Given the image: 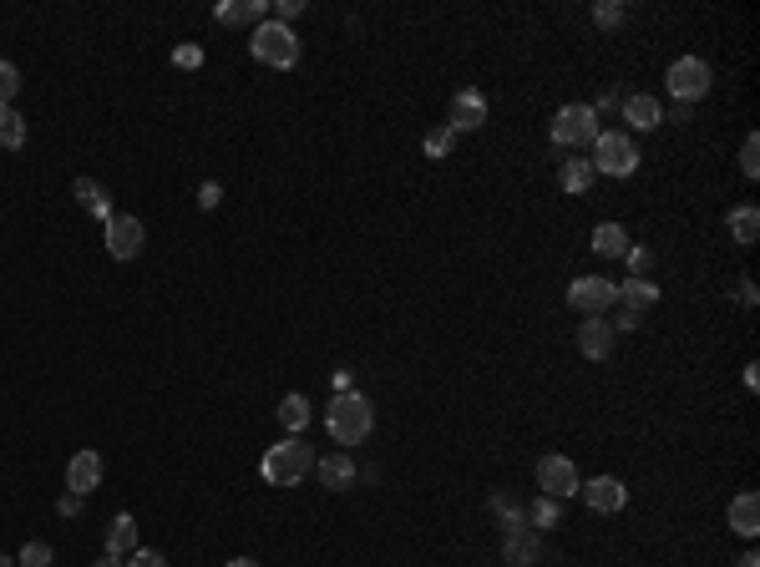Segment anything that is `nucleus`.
<instances>
[{"label": "nucleus", "mask_w": 760, "mask_h": 567, "mask_svg": "<svg viewBox=\"0 0 760 567\" xmlns=\"http://www.w3.org/2000/svg\"><path fill=\"white\" fill-rule=\"evenodd\" d=\"M223 567H259L254 557H234V562H223Z\"/></svg>", "instance_id": "obj_42"}, {"label": "nucleus", "mask_w": 760, "mask_h": 567, "mask_svg": "<svg viewBox=\"0 0 760 567\" xmlns=\"http://www.w3.org/2000/svg\"><path fill=\"white\" fill-rule=\"evenodd\" d=\"M659 299V289L649 284V279H629L624 289H619V304H634V309H644V304H654Z\"/></svg>", "instance_id": "obj_26"}, {"label": "nucleus", "mask_w": 760, "mask_h": 567, "mask_svg": "<svg viewBox=\"0 0 760 567\" xmlns=\"http://www.w3.org/2000/svg\"><path fill=\"white\" fill-rule=\"evenodd\" d=\"M173 66H183V71L203 66V46H178V51H173Z\"/></svg>", "instance_id": "obj_36"}, {"label": "nucleus", "mask_w": 760, "mask_h": 567, "mask_svg": "<svg viewBox=\"0 0 760 567\" xmlns=\"http://www.w3.org/2000/svg\"><path fill=\"white\" fill-rule=\"evenodd\" d=\"M122 567H168V562H163V552H152V547H137V552H132Z\"/></svg>", "instance_id": "obj_35"}, {"label": "nucleus", "mask_w": 760, "mask_h": 567, "mask_svg": "<svg viewBox=\"0 0 760 567\" xmlns=\"http://www.w3.org/2000/svg\"><path fill=\"white\" fill-rule=\"evenodd\" d=\"M588 107H593V117H598V112H619V107H624V97H619L614 87H608V92H598V102H588Z\"/></svg>", "instance_id": "obj_38"}, {"label": "nucleus", "mask_w": 760, "mask_h": 567, "mask_svg": "<svg viewBox=\"0 0 760 567\" xmlns=\"http://www.w3.org/2000/svg\"><path fill=\"white\" fill-rule=\"evenodd\" d=\"M51 562V547L46 542H26L21 547V567H46Z\"/></svg>", "instance_id": "obj_34"}, {"label": "nucleus", "mask_w": 760, "mask_h": 567, "mask_svg": "<svg viewBox=\"0 0 760 567\" xmlns=\"http://www.w3.org/2000/svg\"><path fill=\"white\" fill-rule=\"evenodd\" d=\"M492 512L502 517V532H512V527H527V512H522V507H517L507 492H497V497H492Z\"/></svg>", "instance_id": "obj_27"}, {"label": "nucleus", "mask_w": 760, "mask_h": 567, "mask_svg": "<svg viewBox=\"0 0 760 567\" xmlns=\"http://www.w3.org/2000/svg\"><path fill=\"white\" fill-rule=\"evenodd\" d=\"M614 340H619V330H614L603 314H588V319L578 324V350H583L588 360H608V355H614Z\"/></svg>", "instance_id": "obj_10"}, {"label": "nucleus", "mask_w": 760, "mask_h": 567, "mask_svg": "<svg viewBox=\"0 0 760 567\" xmlns=\"http://www.w3.org/2000/svg\"><path fill=\"white\" fill-rule=\"evenodd\" d=\"M502 557H507V567H538V562H543L538 532H532V527H512V532L502 537Z\"/></svg>", "instance_id": "obj_13"}, {"label": "nucleus", "mask_w": 760, "mask_h": 567, "mask_svg": "<svg viewBox=\"0 0 760 567\" xmlns=\"http://www.w3.org/2000/svg\"><path fill=\"white\" fill-rule=\"evenodd\" d=\"M624 259H629V269H634V279H644V274H649V264H654V259H649V249H629Z\"/></svg>", "instance_id": "obj_39"}, {"label": "nucleus", "mask_w": 760, "mask_h": 567, "mask_svg": "<svg viewBox=\"0 0 760 567\" xmlns=\"http://www.w3.org/2000/svg\"><path fill=\"white\" fill-rule=\"evenodd\" d=\"M421 147H426V157H446V152L456 147V132H451V127H431Z\"/></svg>", "instance_id": "obj_29"}, {"label": "nucleus", "mask_w": 760, "mask_h": 567, "mask_svg": "<svg viewBox=\"0 0 760 567\" xmlns=\"http://www.w3.org/2000/svg\"><path fill=\"white\" fill-rule=\"evenodd\" d=\"M553 142H558V147H588V142H598V117H593V107H588V102L558 107V117H553Z\"/></svg>", "instance_id": "obj_5"}, {"label": "nucleus", "mask_w": 760, "mask_h": 567, "mask_svg": "<svg viewBox=\"0 0 760 567\" xmlns=\"http://www.w3.org/2000/svg\"><path fill=\"white\" fill-rule=\"evenodd\" d=\"M76 507H82V497H76V492H66V497H61V517H71Z\"/></svg>", "instance_id": "obj_41"}, {"label": "nucleus", "mask_w": 760, "mask_h": 567, "mask_svg": "<svg viewBox=\"0 0 760 567\" xmlns=\"http://www.w3.org/2000/svg\"><path fill=\"white\" fill-rule=\"evenodd\" d=\"M669 92H674V102H684V107H690V102H700L705 92H710V66L700 61V56H679L674 66H669Z\"/></svg>", "instance_id": "obj_6"}, {"label": "nucleus", "mask_w": 760, "mask_h": 567, "mask_svg": "<svg viewBox=\"0 0 760 567\" xmlns=\"http://www.w3.org/2000/svg\"><path fill=\"white\" fill-rule=\"evenodd\" d=\"M0 147H6V152L26 147V117L16 107H0Z\"/></svg>", "instance_id": "obj_25"}, {"label": "nucleus", "mask_w": 760, "mask_h": 567, "mask_svg": "<svg viewBox=\"0 0 760 567\" xmlns=\"http://www.w3.org/2000/svg\"><path fill=\"white\" fill-rule=\"evenodd\" d=\"M740 173H745V178H760V137H745V147H740Z\"/></svg>", "instance_id": "obj_33"}, {"label": "nucleus", "mask_w": 760, "mask_h": 567, "mask_svg": "<svg viewBox=\"0 0 760 567\" xmlns=\"http://www.w3.org/2000/svg\"><path fill=\"white\" fill-rule=\"evenodd\" d=\"M264 481L269 486H299L304 476L315 471V451L304 446L299 436H289V441H279V446H269V456H264Z\"/></svg>", "instance_id": "obj_2"}, {"label": "nucleus", "mask_w": 760, "mask_h": 567, "mask_svg": "<svg viewBox=\"0 0 760 567\" xmlns=\"http://www.w3.org/2000/svg\"><path fill=\"white\" fill-rule=\"evenodd\" d=\"M0 567H16V562H11V557H0Z\"/></svg>", "instance_id": "obj_45"}, {"label": "nucleus", "mask_w": 760, "mask_h": 567, "mask_svg": "<svg viewBox=\"0 0 760 567\" xmlns=\"http://www.w3.org/2000/svg\"><path fill=\"white\" fill-rule=\"evenodd\" d=\"M527 522L538 527V532H543V527H558V502H553V497H538V502H532V512H527Z\"/></svg>", "instance_id": "obj_28"}, {"label": "nucleus", "mask_w": 760, "mask_h": 567, "mask_svg": "<svg viewBox=\"0 0 760 567\" xmlns=\"http://www.w3.org/2000/svg\"><path fill=\"white\" fill-rule=\"evenodd\" d=\"M593 254L624 259V254H629V233H624L619 223H598V228H593Z\"/></svg>", "instance_id": "obj_23"}, {"label": "nucleus", "mask_w": 760, "mask_h": 567, "mask_svg": "<svg viewBox=\"0 0 760 567\" xmlns=\"http://www.w3.org/2000/svg\"><path fill=\"white\" fill-rule=\"evenodd\" d=\"M375 426V411H370V400L355 395V390H340L330 400V411H325V431L340 441V446H360Z\"/></svg>", "instance_id": "obj_1"}, {"label": "nucleus", "mask_w": 760, "mask_h": 567, "mask_svg": "<svg viewBox=\"0 0 760 567\" xmlns=\"http://www.w3.org/2000/svg\"><path fill=\"white\" fill-rule=\"evenodd\" d=\"M92 567H122V562H117V557H102V562H92Z\"/></svg>", "instance_id": "obj_44"}, {"label": "nucleus", "mask_w": 760, "mask_h": 567, "mask_svg": "<svg viewBox=\"0 0 760 567\" xmlns=\"http://www.w3.org/2000/svg\"><path fill=\"white\" fill-rule=\"evenodd\" d=\"M578 492H583V502H588L593 512H619V507L629 502V486H624L619 476H593V481L578 486Z\"/></svg>", "instance_id": "obj_12"}, {"label": "nucleus", "mask_w": 760, "mask_h": 567, "mask_svg": "<svg viewBox=\"0 0 760 567\" xmlns=\"http://www.w3.org/2000/svg\"><path fill=\"white\" fill-rule=\"evenodd\" d=\"M315 421V411H310V400H304L299 390H289L284 400H279V426L289 431V436H299L304 426H310Z\"/></svg>", "instance_id": "obj_21"}, {"label": "nucleus", "mask_w": 760, "mask_h": 567, "mask_svg": "<svg viewBox=\"0 0 760 567\" xmlns=\"http://www.w3.org/2000/svg\"><path fill=\"white\" fill-rule=\"evenodd\" d=\"M538 486H543V497H553V502H563V497H573L578 492V466L568 461V456H543L538 461Z\"/></svg>", "instance_id": "obj_9"}, {"label": "nucleus", "mask_w": 760, "mask_h": 567, "mask_svg": "<svg viewBox=\"0 0 760 567\" xmlns=\"http://www.w3.org/2000/svg\"><path fill=\"white\" fill-rule=\"evenodd\" d=\"M735 567H760V557H755V552H745V557H740Z\"/></svg>", "instance_id": "obj_43"}, {"label": "nucleus", "mask_w": 760, "mask_h": 567, "mask_svg": "<svg viewBox=\"0 0 760 567\" xmlns=\"http://www.w3.org/2000/svg\"><path fill=\"white\" fill-rule=\"evenodd\" d=\"M142 238H147L142 218H132V213H112V218H107V254H112V259H137V254H142Z\"/></svg>", "instance_id": "obj_8"}, {"label": "nucleus", "mask_w": 760, "mask_h": 567, "mask_svg": "<svg viewBox=\"0 0 760 567\" xmlns=\"http://www.w3.org/2000/svg\"><path fill=\"white\" fill-rule=\"evenodd\" d=\"M446 127L451 132H477V127H487V97L482 92H456L451 97V117H446Z\"/></svg>", "instance_id": "obj_11"}, {"label": "nucleus", "mask_w": 760, "mask_h": 567, "mask_svg": "<svg viewBox=\"0 0 760 567\" xmlns=\"http://www.w3.org/2000/svg\"><path fill=\"white\" fill-rule=\"evenodd\" d=\"M249 51H254V61L289 71V66L299 61V36H294L289 26H279V21H259V26H254V41H249Z\"/></svg>", "instance_id": "obj_3"}, {"label": "nucleus", "mask_w": 760, "mask_h": 567, "mask_svg": "<svg viewBox=\"0 0 760 567\" xmlns=\"http://www.w3.org/2000/svg\"><path fill=\"white\" fill-rule=\"evenodd\" d=\"M598 157H588L593 162V173H608V178H629L634 168H639V147L624 137V132H598Z\"/></svg>", "instance_id": "obj_4"}, {"label": "nucleus", "mask_w": 760, "mask_h": 567, "mask_svg": "<svg viewBox=\"0 0 760 567\" xmlns=\"http://www.w3.org/2000/svg\"><path fill=\"white\" fill-rule=\"evenodd\" d=\"M66 486H71L76 497L97 492V486H102V456H97V451H76V456L66 461Z\"/></svg>", "instance_id": "obj_14"}, {"label": "nucleus", "mask_w": 760, "mask_h": 567, "mask_svg": "<svg viewBox=\"0 0 760 567\" xmlns=\"http://www.w3.org/2000/svg\"><path fill=\"white\" fill-rule=\"evenodd\" d=\"M299 11H304V0H274V21H279V26H289Z\"/></svg>", "instance_id": "obj_37"}, {"label": "nucleus", "mask_w": 760, "mask_h": 567, "mask_svg": "<svg viewBox=\"0 0 760 567\" xmlns=\"http://www.w3.org/2000/svg\"><path fill=\"white\" fill-rule=\"evenodd\" d=\"M593 162L588 157H563V168H558V183H563V193H588L593 188Z\"/></svg>", "instance_id": "obj_22"}, {"label": "nucleus", "mask_w": 760, "mask_h": 567, "mask_svg": "<svg viewBox=\"0 0 760 567\" xmlns=\"http://www.w3.org/2000/svg\"><path fill=\"white\" fill-rule=\"evenodd\" d=\"M132 552H137V522H132L127 512H117V517H112V527H107V557L127 562Z\"/></svg>", "instance_id": "obj_18"}, {"label": "nucleus", "mask_w": 760, "mask_h": 567, "mask_svg": "<svg viewBox=\"0 0 760 567\" xmlns=\"http://www.w3.org/2000/svg\"><path fill=\"white\" fill-rule=\"evenodd\" d=\"M315 476H320V486H330V492H345V486L355 481V461L345 451H335V456L315 461Z\"/></svg>", "instance_id": "obj_20"}, {"label": "nucleus", "mask_w": 760, "mask_h": 567, "mask_svg": "<svg viewBox=\"0 0 760 567\" xmlns=\"http://www.w3.org/2000/svg\"><path fill=\"white\" fill-rule=\"evenodd\" d=\"M269 16L264 0H223L218 6V26H259Z\"/></svg>", "instance_id": "obj_19"}, {"label": "nucleus", "mask_w": 760, "mask_h": 567, "mask_svg": "<svg viewBox=\"0 0 760 567\" xmlns=\"http://www.w3.org/2000/svg\"><path fill=\"white\" fill-rule=\"evenodd\" d=\"M639 314H644V309H634V304H614L603 319L614 324V330H639Z\"/></svg>", "instance_id": "obj_32"}, {"label": "nucleus", "mask_w": 760, "mask_h": 567, "mask_svg": "<svg viewBox=\"0 0 760 567\" xmlns=\"http://www.w3.org/2000/svg\"><path fill=\"white\" fill-rule=\"evenodd\" d=\"M725 522H730V532H740V537H755V532H760V497H755V492H740V497L730 502Z\"/></svg>", "instance_id": "obj_16"}, {"label": "nucleus", "mask_w": 760, "mask_h": 567, "mask_svg": "<svg viewBox=\"0 0 760 567\" xmlns=\"http://www.w3.org/2000/svg\"><path fill=\"white\" fill-rule=\"evenodd\" d=\"M593 21H598L603 31H614V26H624V6H619V0H598V6H593Z\"/></svg>", "instance_id": "obj_31"}, {"label": "nucleus", "mask_w": 760, "mask_h": 567, "mask_svg": "<svg viewBox=\"0 0 760 567\" xmlns=\"http://www.w3.org/2000/svg\"><path fill=\"white\" fill-rule=\"evenodd\" d=\"M624 122L634 127V132H654L659 122H664V112H659V102L649 97V92H639V97H624Z\"/></svg>", "instance_id": "obj_15"}, {"label": "nucleus", "mask_w": 760, "mask_h": 567, "mask_svg": "<svg viewBox=\"0 0 760 567\" xmlns=\"http://www.w3.org/2000/svg\"><path fill=\"white\" fill-rule=\"evenodd\" d=\"M730 238H735V243H745V249L760 238V208H755V203L730 208Z\"/></svg>", "instance_id": "obj_24"}, {"label": "nucleus", "mask_w": 760, "mask_h": 567, "mask_svg": "<svg viewBox=\"0 0 760 567\" xmlns=\"http://www.w3.org/2000/svg\"><path fill=\"white\" fill-rule=\"evenodd\" d=\"M568 304L588 319V314H608L619 304V284H608V279H598V274H583V279H573L568 284Z\"/></svg>", "instance_id": "obj_7"}, {"label": "nucleus", "mask_w": 760, "mask_h": 567, "mask_svg": "<svg viewBox=\"0 0 760 567\" xmlns=\"http://www.w3.org/2000/svg\"><path fill=\"white\" fill-rule=\"evenodd\" d=\"M198 203H203V208H218V203H223V188H218V183H203V188H198Z\"/></svg>", "instance_id": "obj_40"}, {"label": "nucleus", "mask_w": 760, "mask_h": 567, "mask_svg": "<svg viewBox=\"0 0 760 567\" xmlns=\"http://www.w3.org/2000/svg\"><path fill=\"white\" fill-rule=\"evenodd\" d=\"M16 92H21V71H16V61H0V107H11Z\"/></svg>", "instance_id": "obj_30"}, {"label": "nucleus", "mask_w": 760, "mask_h": 567, "mask_svg": "<svg viewBox=\"0 0 760 567\" xmlns=\"http://www.w3.org/2000/svg\"><path fill=\"white\" fill-rule=\"evenodd\" d=\"M71 193H76V203H82L92 218H102V223L117 213V208H112V193H107L102 183H92V178H76V183H71Z\"/></svg>", "instance_id": "obj_17"}]
</instances>
